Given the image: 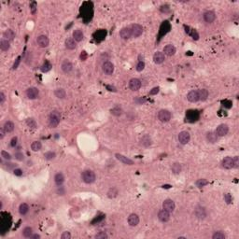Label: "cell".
<instances>
[{
  "instance_id": "1",
  "label": "cell",
  "mask_w": 239,
  "mask_h": 239,
  "mask_svg": "<svg viewBox=\"0 0 239 239\" xmlns=\"http://www.w3.org/2000/svg\"><path fill=\"white\" fill-rule=\"evenodd\" d=\"M60 120H61V113L57 110H53L51 112L49 117V123L50 126L52 128H55L58 126V124L60 123Z\"/></svg>"
},
{
  "instance_id": "2",
  "label": "cell",
  "mask_w": 239,
  "mask_h": 239,
  "mask_svg": "<svg viewBox=\"0 0 239 239\" xmlns=\"http://www.w3.org/2000/svg\"><path fill=\"white\" fill-rule=\"evenodd\" d=\"M81 178L86 184H92L94 183L96 179V176L94 171L92 170H84L81 174Z\"/></svg>"
},
{
  "instance_id": "3",
  "label": "cell",
  "mask_w": 239,
  "mask_h": 239,
  "mask_svg": "<svg viewBox=\"0 0 239 239\" xmlns=\"http://www.w3.org/2000/svg\"><path fill=\"white\" fill-rule=\"evenodd\" d=\"M171 117H172V114H171L170 111L166 109H161L158 112V119L160 120V122L162 123H167L171 120Z\"/></svg>"
},
{
  "instance_id": "4",
  "label": "cell",
  "mask_w": 239,
  "mask_h": 239,
  "mask_svg": "<svg viewBox=\"0 0 239 239\" xmlns=\"http://www.w3.org/2000/svg\"><path fill=\"white\" fill-rule=\"evenodd\" d=\"M131 28V31H132V37H140L143 33V28L140 25V24H137V23H135L133 25L130 26Z\"/></svg>"
},
{
  "instance_id": "5",
  "label": "cell",
  "mask_w": 239,
  "mask_h": 239,
  "mask_svg": "<svg viewBox=\"0 0 239 239\" xmlns=\"http://www.w3.org/2000/svg\"><path fill=\"white\" fill-rule=\"evenodd\" d=\"M228 132H229V127H228L227 124L222 123V124H220L217 127L215 133L218 137H224V135H226L228 134Z\"/></svg>"
},
{
  "instance_id": "6",
  "label": "cell",
  "mask_w": 239,
  "mask_h": 239,
  "mask_svg": "<svg viewBox=\"0 0 239 239\" xmlns=\"http://www.w3.org/2000/svg\"><path fill=\"white\" fill-rule=\"evenodd\" d=\"M190 139H191V135L187 131H182L178 134V141H179L180 144L185 145V144L189 143V142H190Z\"/></svg>"
},
{
  "instance_id": "7",
  "label": "cell",
  "mask_w": 239,
  "mask_h": 239,
  "mask_svg": "<svg viewBox=\"0 0 239 239\" xmlns=\"http://www.w3.org/2000/svg\"><path fill=\"white\" fill-rule=\"evenodd\" d=\"M175 208H176V205H175L174 201L171 200V199H166L163 203V208L166 210V211H168L169 213H172L175 210Z\"/></svg>"
},
{
  "instance_id": "8",
  "label": "cell",
  "mask_w": 239,
  "mask_h": 239,
  "mask_svg": "<svg viewBox=\"0 0 239 239\" xmlns=\"http://www.w3.org/2000/svg\"><path fill=\"white\" fill-rule=\"evenodd\" d=\"M102 69H103V72H104L106 75H112L114 72V65L109 61H106L103 64V66H102Z\"/></svg>"
},
{
  "instance_id": "9",
  "label": "cell",
  "mask_w": 239,
  "mask_h": 239,
  "mask_svg": "<svg viewBox=\"0 0 239 239\" xmlns=\"http://www.w3.org/2000/svg\"><path fill=\"white\" fill-rule=\"evenodd\" d=\"M38 94H39V91L35 87H30L26 90V96L29 99H31V100L37 98Z\"/></svg>"
},
{
  "instance_id": "10",
  "label": "cell",
  "mask_w": 239,
  "mask_h": 239,
  "mask_svg": "<svg viewBox=\"0 0 239 239\" xmlns=\"http://www.w3.org/2000/svg\"><path fill=\"white\" fill-rule=\"evenodd\" d=\"M141 80H138V78H132V80L129 81V88L132 91H137L141 88Z\"/></svg>"
},
{
  "instance_id": "11",
  "label": "cell",
  "mask_w": 239,
  "mask_h": 239,
  "mask_svg": "<svg viewBox=\"0 0 239 239\" xmlns=\"http://www.w3.org/2000/svg\"><path fill=\"white\" fill-rule=\"evenodd\" d=\"M37 45L39 46V47L46 48V47H48V46H49L50 41H49V38L46 37V35H39V37H37Z\"/></svg>"
},
{
  "instance_id": "12",
  "label": "cell",
  "mask_w": 239,
  "mask_h": 239,
  "mask_svg": "<svg viewBox=\"0 0 239 239\" xmlns=\"http://www.w3.org/2000/svg\"><path fill=\"white\" fill-rule=\"evenodd\" d=\"M204 20L206 23H211L214 21L216 20V14L214 11H211V10H208V11H206L204 13Z\"/></svg>"
},
{
  "instance_id": "13",
  "label": "cell",
  "mask_w": 239,
  "mask_h": 239,
  "mask_svg": "<svg viewBox=\"0 0 239 239\" xmlns=\"http://www.w3.org/2000/svg\"><path fill=\"white\" fill-rule=\"evenodd\" d=\"M165 60V53L162 52H157L154 53V55H153V61H154V63L157 64V65H160V64L163 63Z\"/></svg>"
},
{
  "instance_id": "14",
  "label": "cell",
  "mask_w": 239,
  "mask_h": 239,
  "mask_svg": "<svg viewBox=\"0 0 239 239\" xmlns=\"http://www.w3.org/2000/svg\"><path fill=\"white\" fill-rule=\"evenodd\" d=\"M115 157H116V158H117L118 160H119V161H120L121 163H124V165H134V162L132 161L131 159H129L128 157L124 156V155H123V154H120V153H116Z\"/></svg>"
},
{
  "instance_id": "15",
  "label": "cell",
  "mask_w": 239,
  "mask_h": 239,
  "mask_svg": "<svg viewBox=\"0 0 239 239\" xmlns=\"http://www.w3.org/2000/svg\"><path fill=\"white\" fill-rule=\"evenodd\" d=\"M187 99L188 101L191 103H195L199 101V94H198V90H192L187 94Z\"/></svg>"
},
{
  "instance_id": "16",
  "label": "cell",
  "mask_w": 239,
  "mask_h": 239,
  "mask_svg": "<svg viewBox=\"0 0 239 239\" xmlns=\"http://www.w3.org/2000/svg\"><path fill=\"white\" fill-rule=\"evenodd\" d=\"M222 165L223 168H225V169L233 168L234 167V159L232 158V157H225V158L222 160Z\"/></svg>"
},
{
  "instance_id": "17",
  "label": "cell",
  "mask_w": 239,
  "mask_h": 239,
  "mask_svg": "<svg viewBox=\"0 0 239 239\" xmlns=\"http://www.w3.org/2000/svg\"><path fill=\"white\" fill-rule=\"evenodd\" d=\"M194 214L199 220H204L206 217V211L205 208H203V206H197L195 209Z\"/></svg>"
},
{
  "instance_id": "18",
  "label": "cell",
  "mask_w": 239,
  "mask_h": 239,
  "mask_svg": "<svg viewBox=\"0 0 239 239\" xmlns=\"http://www.w3.org/2000/svg\"><path fill=\"white\" fill-rule=\"evenodd\" d=\"M158 218L162 222H166L170 220V213L168 211H166V210L163 209L159 212Z\"/></svg>"
},
{
  "instance_id": "19",
  "label": "cell",
  "mask_w": 239,
  "mask_h": 239,
  "mask_svg": "<svg viewBox=\"0 0 239 239\" xmlns=\"http://www.w3.org/2000/svg\"><path fill=\"white\" fill-rule=\"evenodd\" d=\"M120 35L123 39H129L132 37V31L130 27H124L120 31Z\"/></svg>"
},
{
  "instance_id": "20",
  "label": "cell",
  "mask_w": 239,
  "mask_h": 239,
  "mask_svg": "<svg viewBox=\"0 0 239 239\" xmlns=\"http://www.w3.org/2000/svg\"><path fill=\"white\" fill-rule=\"evenodd\" d=\"M128 223H129L130 226H137L139 223V217L137 215V214H131V215L128 217Z\"/></svg>"
},
{
  "instance_id": "21",
  "label": "cell",
  "mask_w": 239,
  "mask_h": 239,
  "mask_svg": "<svg viewBox=\"0 0 239 239\" xmlns=\"http://www.w3.org/2000/svg\"><path fill=\"white\" fill-rule=\"evenodd\" d=\"M61 68H62V70L64 71V72L67 74V73H69V72H71V71H72V69H73V65H72V64H71L69 61H67V60H66V61H64V62L62 63Z\"/></svg>"
},
{
  "instance_id": "22",
  "label": "cell",
  "mask_w": 239,
  "mask_h": 239,
  "mask_svg": "<svg viewBox=\"0 0 239 239\" xmlns=\"http://www.w3.org/2000/svg\"><path fill=\"white\" fill-rule=\"evenodd\" d=\"M163 52H165V54H166V55L172 56L176 53V48H175V46H173L172 44H168L163 48Z\"/></svg>"
},
{
  "instance_id": "23",
  "label": "cell",
  "mask_w": 239,
  "mask_h": 239,
  "mask_svg": "<svg viewBox=\"0 0 239 239\" xmlns=\"http://www.w3.org/2000/svg\"><path fill=\"white\" fill-rule=\"evenodd\" d=\"M73 38L76 42H80L84 38V34L80 29H77L73 32Z\"/></svg>"
},
{
  "instance_id": "24",
  "label": "cell",
  "mask_w": 239,
  "mask_h": 239,
  "mask_svg": "<svg viewBox=\"0 0 239 239\" xmlns=\"http://www.w3.org/2000/svg\"><path fill=\"white\" fill-rule=\"evenodd\" d=\"M65 45H66V48L68 49V50H74V49H76V47H77V44H76L75 39L71 38V37L66 39Z\"/></svg>"
},
{
  "instance_id": "25",
  "label": "cell",
  "mask_w": 239,
  "mask_h": 239,
  "mask_svg": "<svg viewBox=\"0 0 239 239\" xmlns=\"http://www.w3.org/2000/svg\"><path fill=\"white\" fill-rule=\"evenodd\" d=\"M64 181H65V177L62 173H57L54 176V182L57 186H62Z\"/></svg>"
},
{
  "instance_id": "26",
  "label": "cell",
  "mask_w": 239,
  "mask_h": 239,
  "mask_svg": "<svg viewBox=\"0 0 239 239\" xmlns=\"http://www.w3.org/2000/svg\"><path fill=\"white\" fill-rule=\"evenodd\" d=\"M198 94H199V100L206 101L208 97V91L206 90V89H200V90H198Z\"/></svg>"
},
{
  "instance_id": "27",
  "label": "cell",
  "mask_w": 239,
  "mask_h": 239,
  "mask_svg": "<svg viewBox=\"0 0 239 239\" xmlns=\"http://www.w3.org/2000/svg\"><path fill=\"white\" fill-rule=\"evenodd\" d=\"M218 135H216L215 132H209V133L206 134V139H208V141L210 142V143H216L218 141Z\"/></svg>"
},
{
  "instance_id": "28",
  "label": "cell",
  "mask_w": 239,
  "mask_h": 239,
  "mask_svg": "<svg viewBox=\"0 0 239 239\" xmlns=\"http://www.w3.org/2000/svg\"><path fill=\"white\" fill-rule=\"evenodd\" d=\"M9 48H10L9 41L7 40L5 38L1 39V41H0V49H1L3 52H8Z\"/></svg>"
},
{
  "instance_id": "29",
  "label": "cell",
  "mask_w": 239,
  "mask_h": 239,
  "mask_svg": "<svg viewBox=\"0 0 239 239\" xmlns=\"http://www.w3.org/2000/svg\"><path fill=\"white\" fill-rule=\"evenodd\" d=\"M4 130L6 131V133H11V132L14 131V128H15V125H14V123L12 122H10V121H8V122H6L4 126Z\"/></svg>"
},
{
  "instance_id": "30",
  "label": "cell",
  "mask_w": 239,
  "mask_h": 239,
  "mask_svg": "<svg viewBox=\"0 0 239 239\" xmlns=\"http://www.w3.org/2000/svg\"><path fill=\"white\" fill-rule=\"evenodd\" d=\"M3 35H4L5 39H7V40H9V41L13 40L14 37H15V34H14V32H13L11 29L6 30V31L4 32V34H3Z\"/></svg>"
},
{
  "instance_id": "31",
  "label": "cell",
  "mask_w": 239,
  "mask_h": 239,
  "mask_svg": "<svg viewBox=\"0 0 239 239\" xmlns=\"http://www.w3.org/2000/svg\"><path fill=\"white\" fill-rule=\"evenodd\" d=\"M54 94H55V96H56L57 98H59V99H64V98H66V92L65 90H64V89L59 88V89H56V90H55Z\"/></svg>"
},
{
  "instance_id": "32",
  "label": "cell",
  "mask_w": 239,
  "mask_h": 239,
  "mask_svg": "<svg viewBox=\"0 0 239 239\" xmlns=\"http://www.w3.org/2000/svg\"><path fill=\"white\" fill-rule=\"evenodd\" d=\"M110 112H111L112 115L119 117V116L122 115L123 111V108H121V106H116L115 108H113L111 110H110Z\"/></svg>"
},
{
  "instance_id": "33",
  "label": "cell",
  "mask_w": 239,
  "mask_h": 239,
  "mask_svg": "<svg viewBox=\"0 0 239 239\" xmlns=\"http://www.w3.org/2000/svg\"><path fill=\"white\" fill-rule=\"evenodd\" d=\"M141 145H143L144 147H149V146L151 145V139L149 135H144L143 137L141 138Z\"/></svg>"
},
{
  "instance_id": "34",
  "label": "cell",
  "mask_w": 239,
  "mask_h": 239,
  "mask_svg": "<svg viewBox=\"0 0 239 239\" xmlns=\"http://www.w3.org/2000/svg\"><path fill=\"white\" fill-rule=\"evenodd\" d=\"M41 148H42V144H41V142H39V141H34L33 143L31 144V149L33 151H40Z\"/></svg>"
},
{
  "instance_id": "35",
  "label": "cell",
  "mask_w": 239,
  "mask_h": 239,
  "mask_svg": "<svg viewBox=\"0 0 239 239\" xmlns=\"http://www.w3.org/2000/svg\"><path fill=\"white\" fill-rule=\"evenodd\" d=\"M28 210H29V206H28L27 204H25V203H23V204H22L20 206V208H19V212L21 215H25V214H27L28 212Z\"/></svg>"
},
{
  "instance_id": "36",
  "label": "cell",
  "mask_w": 239,
  "mask_h": 239,
  "mask_svg": "<svg viewBox=\"0 0 239 239\" xmlns=\"http://www.w3.org/2000/svg\"><path fill=\"white\" fill-rule=\"evenodd\" d=\"M118 193H119V191H118L116 188H110L108 191V198L112 199V198H115L118 195Z\"/></svg>"
},
{
  "instance_id": "37",
  "label": "cell",
  "mask_w": 239,
  "mask_h": 239,
  "mask_svg": "<svg viewBox=\"0 0 239 239\" xmlns=\"http://www.w3.org/2000/svg\"><path fill=\"white\" fill-rule=\"evenodd\" d=\"M172 172L174 174H179L181 172V165H180V163H175L174 165H172Z\"/></svg>"
},
{
  "instance_id": "38",
  "label": "cell",
  "mask_w": 239,
  "mask_h": 239,
  "mask_svg": "<svg viewBox=\"0 0 239 239\" xmlns=\"http://www.w3.org/2000/svg\"><path fill=\"white\" fill-rule=\"evenodd\" d=\"M32 234H33V230L31 227H25L23 230V235L24 237H31Z\"/></svg>"
},
{
  "instance_id": "39",
  "label": "cell",
  "mask_w": 239,
  "mask_h": 239,
  "mask_svg": "<svg viewBox=\"0 0 239 239\" xmlns=\"http://www.w3.org/2000/svg\"><path fill=\"white\" fill-rule=\"evenodd\" d=\"M52 65H51V63L48 62V61H46L43 65H42L41 66V71L42 72H48V71H50L52 69Z\"/></svg>"
},
{
  "instance_id": "40",
  "label": "cell",
  "mask_w": 239,
  "mask_h": 239,
  "mask_svg": "<svg viewBox=\"0 0 239 239\" xmlns=\"http://www.w3.org/2000/svg\"><path fill=\"white\" fill-rule=\"evenodd\" d=\"M195 184H196V186H197L198 188H202V187L206 186V185H208V181L204 179V178H201V179H198L197 181H196Z\"/></svg>"
},
{
  "instance_id": "41",
  "label": "cell",
  "mask_w": 239,
  "mask_h": 239,
  "mask_svg": "<svg viewBox=\"0 0 239 239\" xmlns=\"http://www.w3.org/2000/svg\"><path fill=\"white\" fill-rule=\"evenodd\" d=\"M44 157H45L46 160L50 161V160L54 159L55 157H56V154H55L54 151H48V152H46L45 154H44Z\"/></svg>"
},
{
  "instance_id": "42",
  "label": "cell",
  "mask_w": 239,
  "mask_h": 239,
  "mask_svg": "<svg viewBox=\"0 0 239 239\" xmlns=\"http://www.w3.org/2000/svg\"><path fill=\"white\" fill-rule=\"evenodd\" d=\"M26 124L29 126V128H32V129H35V128H37V123H35V121L33 119H27Z\"/></svg>"
},
{
  "instance_id": "43",
  "label": "cell",
  "mask_w": 239,
  "mask_h": 239,
  "mask_svg": "<svg viewBox=\"0 0 239 239\" xmlns=\"http://www.w3.org/2000/svg\"><path fill=\"white\" fill-rule=\"evenodd\" d=\"M213 239H224L225 238V234L222 232H216L215 234L212 235Z\"/></svg>"
},
{
  "instance_id": "44",
  "label": "cell",
  "mask_w": 239,
  "mask_h": 239,
  "mask_svg": "<svg viewBox=\"0 0 239 239\" xmlns=\"http://www.w3.org/2000/svg\"><path fill=\"white\" fill-rule=\"evenodd\" d=\"M1 156H2L3 159L7 160V161H10V160H11V155H10L9 152H7L5 151H1Z\"/></svg>"
},
{
  "instance_id": "45",
  "label": "cell",
  "mask_w": 239,
  "mask_h": 239,
  "mask_svg": "<svg viewBox=\"0 0 239 239\" xmlns=\"http://www.w3.org/2000/svg\"><path fill=\"white\" fill-rule=\"evenodd\" d=\"M30 9H31V12H32V13L35 14V12H37V2H35V1L31 2V4H30Z\"/></svg>"
},
{
  "instance_id": "46",
  "label": "cell",
  "mask_w": 239,
  "mask_h": 239,
  "mask_svg": "<svg viewBox=\"0 0 239 239\" xmlns=\"http://www.w3.org/2000/svg\"><path fill=\"white\" fill-rule=\"evenodd\" d=\"M224 200H225V202L227 203L228 205H230L233 203V196H232L230 193H226L225 195H224Z\"/></svg>"
},
{
  "instance_id": "47",
  "label": "cell",
  "mask_w": 239,
  "mask_h": 239,
  "mask_svg": "<svg viewBox=\"0 0 239 239\" xmlns=\"http://www.w3.org/2000/svg\"><path fill=\"white\" fill-rule=\"evenodd\" d=\"M144 68H145V63L143 61H139L138 64L137 65V70L138 72H140V71H142Z\"/></svg>"
},
{
  "instance_id": "48",
  "label": "cell",
  "mask_w": 239,
  "mask_h": 239,
  "mask_svg": "<svg viewBox=\"0 0 239 239\" xmlns=\"http://www.w3.org/2000/svg\"><path fill=\"white\" fill-rule=\"evenodd\" d=\"M108 236V234H106L105 232H101V233H99L95 235V238H97V239H106Z\"/></svg>"
},
{
  "instance_id": "49",
  "label": "cell",
  "mask_w": 239,
  "mask_h": 239,
  "mask_svg": "<svg viewBox=\"0 0 239 239\" xmlns=\"http://www.w3.org/2000/svg\"><path fill=\"white\" fill-rule=\"evenodd\" d=\"M21 59H22V57L19 56V57H18V58L15 60V62H14V64H13V66H12V68H13V69H16L17 67L19 66L20 63H21Z\"/></svg>"
},
{
  "instance_id": "50",
  "label": "cell",
  "mask_w": 239,
  "mask_h": 239,
  "mask_svg": "<svg viewBox=\"0 0 239 239\" xmlns=\"http://www.w3.org/2000/svg\"><path fill=\"white\" fill-rule=\"evenodd\" d=\"M15 158L16 160H18V161H23V160L24 159V156L22 152H16L15 153Z\"/></svg>"
},
{
  "instance_id": "51",
  "label": "cell",
  "mask_w": 239,
  "mask_h": 239,
  "mask_svg": "<svg viewBox=\"0 0 239 239\" xmlns=\"http://www.w3.org/2000/svg\"><path fill=\"white\" fill-rule=\"evenodd\" d=\"M71 238V234L69 232H64L61 235V239H70Z\"/></svg>"
},
{
  "instance_id": "52",
  "label": "cell",
  "mask_w": 239,
  "mask_h": 239,
  "mask_svg": "<svg viewBox=\"0 0 239 239\" xmlns=\"http://www.w3.org/2000/svg\"><path fill=\"white\" fill-rule=\"evenodd\" d=\"M13 174L17 177H21L23 175V171H22V169H20V168H15L13 170Z\"/></svg>"
},
{
  "instance_id": "53",
  "label": "cell",
  "mask_w": 239,
  "mask_h": 239,
  "mask_svg": "<svg viewBox=\"0 0 239 239\" xmlns=\"http://www.w3.org/2000/svg\"><path fill=\"white\" fill-rule=\"evenodd\" d=\"M5 100H6V95L4 94V92H0V104H1V105L4 104Z\"/></svg>"
},
{
  "instance_id": "54",
  "label": "cell",
  "mask_w": 239,
  "mask_h": 239,
  "mask_svg": "<svg viewBox=\"0 0 239 239\" xmlns=\"http://www.w3.org/2000/svg\"><path fill=\"white\" fill-rule=\"evenodd\" d=\"M159 91H160V88H159V87H155V88H153L151 92H149V94H151V95L157 94L159 92Z\"/></svg>"
},
{
  "instance_id": "55",
  "label": "cell",
  "mask_w": 239,
  "mask_h": 239,
  "mask_svg": "<svg viewBox=\"0 0 239 239\" xmlns=\"http://www.w3.org/2000/svg\"><path fill=\"white\" fill-rule=\"evenodd\" d=\"M234 167H235V168H237V167L239 166V158L238 157H234Z\"/></svg>"
},
{
  "instance_id": "56",
  "label": "cell",
  "mask_w": 239,
  "mask_h": 239,
  "mask_svg": "<svg viewBox=\"0 0 239 239\" xmlns=\"http://www.w3.org/2000/svg\"><path fill=\"white\" fill-rule=\"evenodd\" d=\"M169 10H170V9H169V7L167 6V5H165V6H162L161 7V11L162 12H165H165H168Z\"/></svg>"
},
{
  "instance_id": "57",
  "label": "cell",
  "mask_w": 239,
  "mask_h": 239,
  "mask_svg": "<svg viewBox=\"0 0 239 239\" xmlns=\"http://www.w3.org/2000/svg\"><path fill=\"white\" fill-rule=\"evenodd\" d=\"M16 144H17V137H13L11 139V141H10V146L11 147H15Z\"/></svg>"
},
{
  "instance_id": "58",
  "label": "cell",
  "mask_w": 239,
  "mask_h": 239,
  "mask_svg": "<svg viewBox=\"0 0 239 239\" xmlns=\"http://www.w3.org/2000/svg\"><path fill=\"white\" fill-rule=\"evenodd\" d=\"M5 134H6V131L4 130V128H1V129H0V139L4 138Z\"/></svg>"
},
{
  "instance_id": "59",
  "label": "cell",
  "mask_w": 239,
  "mask_h": 239,
  "mask_svg": "<svg viewBox=\"0 0 239 239\" xmlns=\"http://www.w3.org/2000/svg\"><path fill=\"white\" fill-rule=\"evenodd\" d=\"M106 89H108L109 92H116V88L114 86H111V85H108V86H106Z\"/></svg>"
},
{
  "instance_id": "60",
  "label": "cell",
  "mask_w": 239,
  "mask_h": 239,
  "mask_svg": "<svg viewBox=\"0 0 239 239\" xmlns=\"http://www.w3.org/2000/svg\"><path fill=\"white\" fill-rule=\"evenodd\" d=\"M30 238H33V239H39V238H40V235L37 234H32Z\"/></svg>"
},
{
  "instance_id": "61",
  "label": "cell",
  "mask_w": 239,
  "mask_h": 239,
  "mask_svg": "<svg viewBox=\"0 0 239 239\" xmlns=\"http://www.w3.org/2000/svg\"><path fill=\"white\" fill-rule=\"evenodd\" d=\"M86 57H87V54L85 53V52H83L82 53H81V55H80V59L81 60H85V59H86Z\"/></svg>"
}]
</instances>
